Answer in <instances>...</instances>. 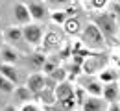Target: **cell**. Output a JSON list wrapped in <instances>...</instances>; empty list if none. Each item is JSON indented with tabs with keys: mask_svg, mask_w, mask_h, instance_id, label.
I'll return each mask as SVG.
<instances>
[{
	"mask_svg": "<svg viewBox=\"0 0 120 111\" xmlns=\"http://www.w3.org/2000/svg\"><path fill=\"white\" fill-rule=\"evenodd\" d=\"M26 87H28L35 96L41 95V93L46 89V76H45V74H41V72H33V74H30L28 80H26Z\"/></svg>",
	"mask_w": 120,
	"mask_h": 111,
	"instance_id": "ba28073f",
	"label": "cell"
},
{
	"mask_svg": "<svg viewBox=\"0 0 120 111\" xmlns=\"http://www.w3.org/2000/svg\"><path fill=\"white\" fill-rule=\"evenodd\" d=\"M92 22L100 28V32L104 33L105 37H113V35H116L118 33V22L115 20V17L111 15V13H94L92 15Z\"/></svg>",
	"mask_w": 120,
	"mask_h": 111,
	"instance_id": "7a4b0ae2",
	"label": "cell"
},
{
	"mask_svg": "<svg viewBox=\"0 0 120 111\" xmlns=\"http://www.w3.org/2000/svg\"><path fill=\"white\" fill-rule=\"evenodd\" d=\"M79 35H81L83 46L90 48V50H104L105 48V35L100 32V28H98L94 22L85 24Z\"/></svg>",
	"mask_w": 120,
	"mask_h": 111,
	"instance_id": "6da1fadb",
	"label": "cell"
},
{
	"mask_svg": "<svg viewBox=\"0 0 120 111\" xmlns=\"http://www.w3.org/2000/svg\"><path fill=\"white\" fill-rule=\"evenodd\" d=\"M63 30H65L67 35H79L81 30H83V24H81V20L78 17H68L67 22L63 24Z\"/></svg>",
	"mask_w": 120,
	"mask_h": 111,
	"instance_id": "8fae6325",
	"label": "cell"
},
{
	"mask_svg": "<svg viewBox=\"0 0 120 111\" xmlns=\"http://www.w3.org/2000/svg\"><path fill=\"white\" fill-rule=\"evenodd\" d=\"M54 95H56V102H65V100H68V98L74 96V87H72L70 81L65 80V81H61V83L56 85Z\"/></svg>",
	"mask_w": 120,
	"mask_h": 111,
	"instance_id": "30bf717a",
	"label": "cell"
},
{
	"mask_svg": "<svg viewBox=\"0 0 120 111\" xmlns=\"http://www.w3.org/2000/svg\"><path fill=\"white\" fill-rule=\"evenodd\" d=\"M57 104H59V111H74V107L78 106V100L72 96V98H68L65 102H57Z\"/></svg>",
	"mask_w": 120,
	"mask_h": 111,
	"instance_id": "603a6c76",
	"label": "cell"
},
{
	"mask_svg": "<svg viewBox=\"0 0 120 111\" xmlns=\"http://www.w3.org/2000/svg\"><path fill=\"white\" fill-rule=\"evenodd\" d=\"M107 107H109V102L104 96H92V95H89L81 104V111H107Z\"/></svg>",
	"mask_w": 120,
	"mask_h": 111,
	"instance_id": "8992f818",
	"label": "cell"
},
{
	"mask_svg": "<svg viewBox=\"0 0 120 111\" xmlns=\"http://www.w3.org/2000/svg\"><path fill=\"white\" fill-rule=\"evenodd\" d=\"M6 37H8V41L9 43H20V41H24V35H22V28L20 26H13V28H9L8 32H6Z\"/></svg>",
	"mask_w": 120,
	"mask_h": 111,
	"instance_id": "ac0fdd59",
	"label": "cell"
},
{
	"mask_svg": "<svg viewBox=\"0 0 120 111\" xmlns=\"http://www.w3.org/2000/svg\"><path fill=\"white\" fill-rule=\"evenodd\" d=\"M107 59H109V57H107L105 54H89V56L85 57L83 65H81V70H83L87 76H92V74L104 70L105 65H107Z\"/></svg>",
	"mask_w": 120,
	"mask_h": 111,
	"instance_id": "3957f363",
	"label": "cell"
},
{
	"mask_svg": "<svg viewBox=\"0 0 120 111\" xmlns=\"http://www.w3.org/2000/svg\"><path fill=\"white\" fill-rule=\"evenodd\" d=\"M2 41H4V33L0 32V45H2Z\"/></svg>",
	"mask_w": 120,
	"mask_h": 111,
	"instance_id": "f1b7e54d",
	"label": "cell"
},
{
	"mask_svg": "<svg viewBox=\"0 0 120 111\" xmlns=\"http://www.w3.org/2000/svg\"><path fill=\"white\" fill-rule=\"evenodd\" d=\"M13 95H15V98L19 100V102H22V104H26V102H30L31 98H33V93H31L30 89L26 87V85H17L15 91H13Z\"/></svg>",
	"mask_w": 120,
	"mask_h": 111,
	"instance_id": "2e32d148",
	"label": "cell"
},
{
	"mask_svg": "<svg viewBox=\"0 0 120 111\" xmlns=\"http://www.w3.org/2000/svg\"><path fill=\"white\" fill-rule=\"evenodd\" d=\"M57 67H56V63H52V61H45V65H43V70H45V74H52L54 70H56Z\"/></svg>",
	"mask_w": 120,
	"mask_h": 111,
	"instance_id": "d4e9b609",
	"label": "cell"
},
{
	"mask_svg": "<svg viewBox=\"0 0 120 111\" xmlns=\"http://www.w3.org/2000/svg\"><path fill=\"white\" fill-rule=\"evenodd\" d=\"M50 78L54 80L56 83H61V81H65L67 80V69H61V67H57L52 74H50Z\"/></svg>",
	"mask_w": 120,
	"mask_h": 111,
	"instance_id": "7402d4cb",
	"label": "cell"
},
{
	"mask_svg": "<svg viewBox=\"0 0 120 111\" xmlns=\"http://www.w3.org/2000/svg\"><path fill=\"white\" fill-rule=\"evenodd\" d=\"M113 2H120V0H113Z\"/></svg>",
	"mask_w": 120,
	"mask_h": 111,
	"instance_id": "f546056e",
	"label": "cell"
},
{
	"mask_svg": "<svg viewBox=\"0 0 120 111\" xmlns=\"http://www.w3.org/2000/svg\"><path fill=\"white\" fill-rule=\"evenodd\" d=\"M0 74L4 76V78H8L9 81H13V83H20V74H19V70L15 69V65H8V63H2L0 65Z\"/></svg>",
	"mask_w": 120,
	"mask_h": 111,
	"instance_id": "4fadbf2b",
	"label": "cell"
},
{
	"mask_svg": "<svg viewBox=\"0 0 120 111\" xmlns=\"http://www.w3.org/2000/svg\"><path fill=\"white\" fill-rule=\"evenodd\" d=\"M50 19L56 22V24H65L67 22V19H68V15H67V11H63V9H56V11H52L50 13Z\"/></svg>",
	"mask_w": 120,
	"mask_h": 111,
	"instance_id": "d6986e66",
	"label": "cell"
},
{
	"mask_svg": "<svg viewBox=\"0 0 120 111\" xmlns=\"http://www.w3.org/2000/svg\"><path fill=\"white\" fill-rule=\"evenodd\" d=\"M2 111H17V109H15V107H13V106H6V107H4V109H2Z\"/></svg>",
	"mask_w": 120,
	"mask_h": 111,
	"instance_id": "83f0119b",
	"label": "cell"
},
{
	"mask_svg": "<svg viewBox=\"0 0 120 111\" xmlns=\"http://www.w3.org/2000/svg\"><path fill=\"white\" fill-rule=\"evenodd\" d=\"M13 19H15L17 24H20V26H26V24L33 22V20H31V15H30L28 6L22 4V2H17L15 6H13Z\"/></svg>",
	"mask_w": 120,
	"mask_h": 111,
	"instance_id": "9c48e42d",
	"label": "cell"
},
{
	"mask_svg": "<svg viewBox=\"0 0 120 111\" xmlns=\"http://www.w3.org/2000/svg\"><path fill=\"white\" fill-rule=\"evenodd\" d=\"M83 89L92 96H102V93H104V83L100 80H94L92 76H89L87 81H85V85H83Z\"/></svg>",
	"mask_w": 120,
	"mask_h": 111,
	"instance_id": "7c38bea8",
	"label": "cell"
},
{
	"mask_svg": "<svg viewBox=\"0 0 120 111\" xmlns=\"http://www.w3.org/2000/svg\"><path fill=\"white\" fill-rule=\"evenodd\" d=\"M0 57H2V63H8V65H15L19 61V54L9 46L0 48Z\"/></svg>",
	"mask_w": 120,
	"mask_h": 111,
	"instance_id": "9a60e30c",
	"label": "cell"
},
{
	"mask_svg": "<svg viewBox=\"0 0 120 111\" xmlns=\"http://www.w3.org/2000/svg\"><path fill=\"white\" fill-rule=\"evenodd\" d=\"M15 83L13 81H9L8 78H4L2 74H0V91H4V93H13L15 91Z\"/></svg>",
	"mask_w": 120,
	"mask_h": 111,
	"instance_id": "44dd1931",
	"label": "cell"
},
{
	"mask_svg": "<svg viewBox=\"0 0 120 111\" xmlns=\"http://www.w3.org/2000/svg\"><path fill=\"white\" fill-rule=\"evenodd\" d=\"M72 2H79V0H72Z\"/></svg>",
	"mask_w": 120,
	"mask_h": 111,
	"instance_id": "4dcf8cb0",
	"label": "cell"
},
{
	"mask_svg": "<svg viewBox=\"0 0 120 111\" xmlns=\"http://www.w3.org/2000/svg\"><path fill=\"white\" fill-rule=\"evenodd\" d=\"M109 2H111V0H89V6L92 9H96V11H102L104 8H107Z\"/></svg>",
	"mask_w": 120,
	"mask_h": 111,
	"instance_id": "cb8c5ba5",
	"label": "cell"
},
{
	"mask_svg": "<svg viewBox=\"0 0 120 111\" xmlns=\"http://www.w3.org/2000/svg\"><path fill=\"white\" fill-rule=\"evenodd\" d=\"M20 111H41L33 102H26V104H22V107H20Z\"/></svg>",
	"mask_w": 120,
	"mask_h": 111,
	"instance_id": "484cf974",
	"label": "cell"
},
{
	"mask_svg": "<svg viewBox=\"0 0 120 111\" xmlns=\"http://www.w3.org/2000/svg\"><path fill=\"white\" fill-rule=\"evenodd\" d=\"M116 78H118L116 69H107V67H105L104 70H100V72H98V80H100L102 83H111V81H116Z\"/></svg>",
	"mask_w": 120,
	"mask_h": 111,
	"instance_id": "e0dca14e",
	"label": "cell"
},
{
	"mask_svg": "<svg viewBox=\"0 0 120 111\" xmlns=\"http://www.w3.org/2000/svg\"><path fill=\"white\" fill-rule=\"evenodd\" d=\"M28 9H30V15H31V20H37V22H43L46 20L50 13H48V6L41 0H28L26 2Z\"/></svg>",
	"mask_w": 120,
	"mask_h": 111,
	"instance_id": "5b68a950",
	"label": "cell"
},
{
	"mask_svg": "<svg viewBox=\"0 0 120 111\" xmlns=\"http://www.w3.org/2000/svg\"><path fill=\"white\" fill-rule=\"evenodd\" d=\"M22 35H24V41L28 45H41L43 43V37H45V30H43V24L39 22H30L26 26H22Z\"/></svg>",
	"mask_w": 120,
	"mask_h": 111,
	"instance_id": "277c9868",
	"label": "cell"
},
{
	"mask_svg": "<svg viewBox=\"0 0 120 111\" xmlns=\"http://www.w3.org/2000/svg\"><path fill=\"white\" fill-rule=\"evenodd\" d=\"M118 93H120V87L116 81H111V83H104V96L105 100L109 102V104H113V102H116V98H118Z\"/></svg>",
	"mask_w": 120,
	"mask_h": 111,
	"instance_id": "5bb4252c",
	"label": "cell"
},
{
	"mask_svg": "<svg viewBox=\"0 0 120 111\" xmlns=\"http://www.w3.org/2000/svg\"><path fill=\"white\" fill-rule=\"evenodd\" d=\"M45 4L52 9H65L67 6L72 4V0H45Z\"/></svg>",
	"mask_w": 120,
	"mask_h": 111,
	"instance_id": "ffe728a7",
	"label": "cell"
},
{
	"mask_svg": "<svg viewBox=\"0 0 120 111\" xmlns=\"http://www.w3.org/2000/svg\"><path fill=\"white\" fill-rule=\"evenodd\" d=\"M109 111H120V106L116 104V102H113V104L109 106Z\"/></svg>",
	"mask_w": 120,
	"mask_h": 111,
	"instance_id": "4316f807",
	"label": "cell"
},
{
	"mask_svg": "<svg viewBox=\"0 0 120 111\" xmlns=\"http://www.w3.org/2000/svg\"><path fill=\"white\" fill-rule=\"evenodd\" d=\"M43 48L46 52H54V50H59L63 46V37H61L59 32H54V30H48L45 32V37H43Z\"/></svg>",
	"mask_w": 120,
	"mask_h": 111,
	"instance_id": "52a82bcc",
	"label": "cell"
}]
</instances>
